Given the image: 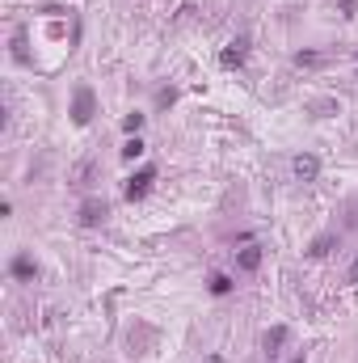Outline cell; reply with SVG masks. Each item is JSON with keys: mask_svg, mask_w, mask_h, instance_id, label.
I'll list each match as a JSON object with an SVG mask.
<instances>
[{"mask_svg": "<svg viewBox=\"0 0 358 363\" xmlns=\"http://www.w3.org/2000/svg\"><path fill=\"white\" fill-rule=\"evenodd\" d=\"M148 182H152V173H139V178L127 186V194H131V198H135V194H143V190H148Z\"/></svg>", "mask_w": 358, "mask_h": 363, "instance_id": "3957f363", "label": "cell"}, {"mask_svg": "<svg viewBox=\"0 0 358 363\" xmlns=\"http://www.w3.org/2000/svg\"><path fill=\"white\" fill-rule=\"evenodd\" d=\"M257 262H261V249H257V245H253V249H245V253H241V271H253Z\"/></svg>", "mask_w": 358, "mask_h": 363, "instance_id": "7a4b0ae2", "label": "cell"}, {"mask_svg": "<svg viewBox=\"0 0 358 363\" xmlns=\"http://www.w3.org/2000/svg\"><path fill=\"white\" fill-rule=\"evenodd\" d=\"M282 338H286V330H274V334H266V350H270V346H278Z\"/></svg>", "mask_w": 358, "mask_h": 363, "instance_id": "5b68a950", "label": "cell"}, {"mask_svg": "<svg viewBox=\"0 0 358 363\" xmlns=\"http://www.w3.org/2000/svg\"><path fill=\"white\" fill-rule=\"evenodd\" d=\"M232 283H228V279H223V275H215V283H211V291H215V296H223V291H228Z\"/></svg>", "mask_w": 358, "mask_h": 363, "instance_id": "277c9868", "label": "cell"}, {"mask_svg": "<svg viewBox=\"0 0 358 363\" xmlns=\"http://www.w3.org/2000/svg\"><path fill=\"white\" fill-rule=\"evenodd\" d=\"M139 152H143V144H139V139H131V144L123 148V157H139Z\"/></svg>", "mask_w": 358, "mask_h": 363, "instance_id": "8992f818", "label": "cell"}, {"mask_svg": "<svg viewBox=\"0 0 358 363\" xmlns=\"http://www.w3.org/2000/svg\"><path fill=\"white\" fill-rule=\"evenodd\" d=\"M295 173H300V178H316V161L312 157H300V161H295Z\"/></svg>", "mask_w": 358, "mask_h": 363, "instance_id": "6da1fadb", "label": "cell"}]
</instances>
